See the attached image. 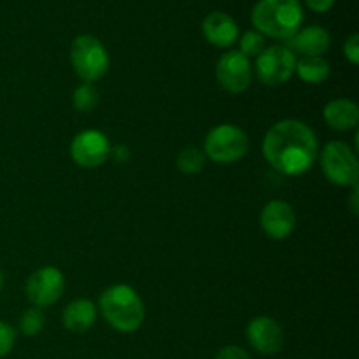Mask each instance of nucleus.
Instances as JSON below:
<instances>
[{
	"instance_id": "15",
	"label": "nucleus",
	"mask_w": 359,
	"mask_h": 359,
	"mask_svg": "<svg viewBox=\"0 0 359 359\" xmlns=\"http://www.w3.org/2000/svg\"><path fill=\"white\" fill-rule=\"evenodd\" d=\"M323 118L330 128L346 132V130H353L358 126L359 107L351 98H335L325 105Z\"/></svg>"
},
{
	"instance_id": "4",
	"label": "nucleus",
	"mask_w": 359,
	"mask_h": 359,
	"mask_svg": "<svg viewBox=\"0 0 359 359\" xmlns=\"http://www.w3.org/2000/svg\"><path fill=\"white\" fill-rule=\"evenodd\" d=\"M70 62H72L74 72L84 81V83H95L107 74L111 58L102 44L100 39L95 35L83 34L77 35L70 46Z\"/></svg>"
},
{
	"instance_id": "21",
	"label": "nucleus",
	"mask_w": 359,
	"mask_h": 359,
	"mask_svg": "<svg viewBox=\"0 0 359 359\" xmlns=\"http://www.w3.org/2000/svg\"><path fill=\"white\" fill-rule=\"evenodd\" d=\"M238 44H241V49H238V51L244 56H248V58L249 56H258L259 53L265 49V37H263L259 32L248 30L241 37Z\"/></svg>"
},
{
	"instance_id": "10",
	"label": "nucleus",
	"mask_w": 359,
	"mask_h": 359,
	"mask_svg": "<svg viewBox=\"0 0 359 359\" xmlns=\"http://www.w3.org/2000/svg\"><path fill=\"white\" fill-rule=\"evenodd\" d=\"M74 163L83 168H97L111 156V142L100 130H83L70 144Z\"/></svg>"
},
{
	"instance_id": "20",
	"label": "nucleus",
	"mask_w": 359,
	"mask_h": 359,
	"mask_svg": "<svg viewBox=\"0 0 359 359\" xmlns=\"http://www.w3.org/2000/svg\"><path fill=\"white\" fill-rule=\"evenodd\" d=\"M46 325V316L42 309L30 307L20 318V330L25 337H35L42 332Z\"/></svg>"
},
{
	"instance_id": "22",
	"label": "nucleus",
	"mask_w": 359,
	"mask_h": 359,
	"mask_svg": "<svg viewBox=\"0 0 359 359\" xmlns=\"http://www.w3.org/2000/svg\"><path fill=\"white\" fill-rule=\"evenodd\" d=\"M16 342V330L7 323L0 321V358H6Z\"/></svg>"
},
{
	"instance_id": "3",
	"label": "nucleus",
	"mask_w": 359,
	"mask_h": 359,
	"mask_svg": "<svg viewBox=\"0 0 359 359\" xmlns=\"http://www.w3.org/2000/svg\"><path fill=\"white\" fill-rule=\"evenodd\" d=\"M98 309L105 321L121 333L137 332L146 318L142 298L128 284H112L104 290Z\"/></svg>"
},
{
	"instance_id": "18",
	"label": "nucleus",
	"mask_w": 359,
	"mask_h": 359,
	"mask_svg": "<svg viewBox=\"0 0 359 359\" xmlns=\"http://www.w3.org/2000/svg\"><path fill=\"white\" fill-rule=\"evenodd\" d=\"M98 100H100V93H98L97 88L93 86V83L79 84L72 93L74 109L79 112L93 111L98 105Z\"/></svg>"
},
{
	"instance_id": "19",
	"label": "nucleus",
	"mask_w": 359,
	"mask_h": 359,
	"mask_svg": "<svg viewBox=\"0 0 359 359\" xmlns=\"http://www.w3.org/2000/svg\"><path fill=\"white\" fill-rule=\"evenodd\" d=\"M177 168L182 174H198L205 165V154L195 146H188L177 154Z\"/></svg>"
},
{
	"instance_id": "9",
	"label": "nucleus",
	"mask_w": 359,
	"mask_h": 359,
	"mask_svg": "<svg viewBox=\"0 0 359 359\" xmlns=\"http://www.w3.org/2000/svg\"><path fill=\"white\" fill-rule=\"evenodd\" d=\"M216 79L228 93H242L252 83V67L238 49L221 55L216 63Z\"/></svg>"
},
{
	"instance_id": "11",
	"label": "nucleus",
	"mask_w": 359,
	"mask_h": 359,
	"mask_svg": "<svg viewBox=\"0 0 359 359\" xmlns=\"http://www.w3.org/2000/svg\"><path fill=\"white\" fill-rule=\"evenodd\" d=\"M245 339L256 353L272 356L283 349L284 330L279 321L270 316H256L245 328Z\"/></svg>"
},
{
	"instance_id": "27",
	"label": "nucleus",
	"mask_w": 359,
	"mask_h": 359,
	"mask_svg": "<svg viewBox=\"0 0 359 359\" xmlns=\"http://www.w3.org/2000/svg\"><path fill=\"white\" fill-rule=\"evenodd\" d=\"M2 287H4V273L2 270H0V291H2Z\"/></svg>"
},
{
	"instance_id": "12",
	"label": "nucleus",
	"mask_w": 359,
	"mask_h": 359,
	"mask_svg": "<svg viewBox=\"0 0 359 359\" xmlns=\"http://www.w3.org/2000/svg\"><path fill=\"white\" fill-rule=\"evenodd\" d=\"M259 224L270 238L283 241V238L290 237L291 231L294 230L297 214H294L293 207L284 200H272L262 209Z\"/></svg>"
},
{
	"instance_id": "14",
	"label": "nucleus",
	"mask_w": 359,
	"mask_h": 359,
	"mask_svg": "<svg viewBox=\"0 0 359 359\" xmlns=\"http://www.w3.org/2000/svg\"><path fill=\"white\" fill-rule=\"evenodd\" d=\"M202 34L216 48H230L238 39V25L230 14L214 11L202 21Z\"/></svg>"
},
{
	"instance_id": "17",
	"label": "nucleus",
	"mask_w": 359,
	"mask_h": 359,
	"mask_svg": "<svg viewBox=\"0 0 359 359\" xmlns=\"http://www.w3.org/2000/svg\"><path fill=\"white\" fill-rule=\"evenodd\" d=\"M294 72L305 83L321 84L332 74V65H330L325 56H302L300 60H297Z\"/></svg>"
},
{
	"instance_id": "26",
	"label": "nucleus",
	"mask_w": 359,
	"mask_h": 359,
	"mask_svg": "<svg viewBox=\"0 0 359 359\" xmlns=\"http://www.w3.org/2000/svg\"><path fill=\"white\" fill-rule=\"evenodd\" d=\"M111 154L116 161H121V163H125V161L130 158V151L126 146H116L114 149L111 147Z\"/></svg>"
},
{
	"instance_id": "25",
	"label": "nucleus",
	"mask_w": 359,
	"mask_h": 359,
	"mask_svg": "<svg viewBox=\"0 0 359 359\" xmlns=\"http://www.w3.org/2000/svg\"><path fill=\"white\" fill-rule=\"evenodd\" d=\"M304 2L314 13H328L335 6V0H304Z\"/></svg>"
},
{
	"instance_id": "7",
	"label": "nucleus",
	"mask_w": 359,
	"mask_h": 359,
	"mask_svg": "<svg viewBox=\"0 0 359 359\" xmlns=\"http://www.w3.org/2000/svg\"><path fill=\"white\" fill-rule=\"evenodd\" d=\"M297 55L284 44L270 46L256 56V74L266 86H280L294 74Z\"/></svg>"
},
{
	"instance_id": "6",
	"label": "nucleus",
	"mask_w": 359,
	"mask_h": 359,
	"mask_svg": "<svg viewBox=\"0 0 359 359\" xmlns=\"http://www.w3.org/2000/svg\"><path fill=\"white\" fill-rule=\"evenodd\" d=\"M326 179L337 186H358L359 163L356 151L342 140H332L319 154Z\"/></svg>"
},
{
	"instance_id": "8",
	"label": "nucleus",
	"mask_w": 359,
	"mask_h": 359,
	"mask_svg": "<svg viewBox=\"0 0 359 359\" xmlns=\"http://www.w3.org/2000/svg\"><path fill=\"white\" fill-rule=\"evenodd\" d=\"M63 287H65V277H63L62 270L48 265L35 270L28 277L25 291H27V297L32 305L42 309L56 304L62 297Z\"/></svg>"
},
{
	"instance_id": "24",
	"label": "nucleus",
	"mask_w": 359,
	"mask_h": 359,
	"mask_svg": "<svg viewBox=\"0 0 359 359\" xmlns=\"http://www.w3.org/2000/svg\"><path fill=\"white\" fill-rule=\"evenodd\" d=\"M214 359H251L249 353L238 346H226L216 354Z\"/></svg>"
},
{
	"instance_id": "5",
	"label": "nucleus",
	"mask_w": 359,
	"mask_h": 359,
	"mask_svg": "<svg viewBox=\"0 0 359 359\" xmlns=\"http://www.w3.org/2000/svg\"><path fill=\"white\" fill-rule=\"evenodd\" d=\"M249 151V137L241 126L217 125L207 133L203 154L216 163H233L244 158Z\"/></svg>"
},
{
	"instance_id": "1",
	"label": "nucleus",
	"mask_w": 359,
	"mask_h": 359,
	"mask_svg": "<svg viewBox=\"0 0 359 359\" xmlns=\"http://www.w3.org/2000/svg\"><path fill=\"white\" fill-rule=\"evenodd\" d=\"M319 142L314 130L300 119H283L263 139L265 160L284 175H302L318 160Z\"/></svg>"
},
{
	"instance_id": "2",
	"label": "nucleus",
	"mask_w": 359,
	"mask_h": 359,
	"mask_svg": "<svg viewBox=\"0 0 359 359\" xmlns=\"http://www.w3.org/2000/svg\"><path fill=\"white\" fill-rule=\"evenodd\" d=\"M305 20L302 0H258L251 11V21L263 37L287 41L302 28Z\"/></svg>"
},
{
	"instance_id": "23",
	"label": "nucleus",
	"mask_w": 359,
	"mask_h": 359,
	"mask_svg": "<svg viewBox=\"0 0 359 359\" xmlns=\"http://www.w3.org/2000/svg\"><path fill=\"white\" fill-rule=\"evenodd\" d=\"M344 55L349 60L353 65H358L359 63V35L353 34L349 35V39L344 44Z\"/></svg>"
},
{
	"instance_id": "13",
	"label": "nucleus",
	"mask_w": 359,
	"mask_h": 359,
	"mask_svg": "<svg viewBox=\"0 0 359 359\" xmlns=\"http://www.w3.org/2000/svg\"><path fill=\"white\" fill-rule=\"evenodd\" d=\"M330 44H332V35L319 25L300 28L293 37L284 41V46L290 51L300 53L302 56H323L330 49Z\"/></svg>"
},
{
	"instance_id": "16",
	"label": "nucleus",
	"mask_w": 359,
	"mask_h": 359,
	"mask_svg": "<svg viewBox=\"0 0 359 359\" xmlns=\"http://www.w3.org/2000/svg\"><path fill=\"white\" fill-rule=\"evenodd\" d=\"M97 321V305L88 298L70 302L62 314L63 328L72 333H84Z\"/></svg>"
}]
</instances>
